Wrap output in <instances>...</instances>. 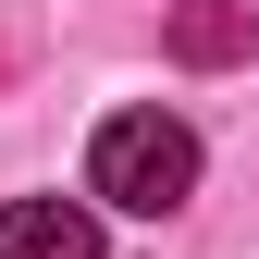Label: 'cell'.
Wrapping results in <instances>:
<instances>
[{
	"instance_id": "6da1fadb",
	"label": "cell",
	"mask_w": 259,
	"mask_h": 259,
	"mask_svg": "<svg viewBox=\"0 0 259 259\" xmlns=\"http://www.w3.org/2000/svg\"><path fill=\"white\" fill-rule=\"evenodd\" d=\"M87 198H99V210H136V222L185 210V198H198V136H185L173 111H111L99 136H87Z\"/></svg>"
},
{
	"instance_id": "7a4b0ae2",
	"label": "cell",
	"mask_w": 259,
	"mask_h": 259,
	"mask_svg": "<svg viewBox=\"0 0 259 259\" xmlns=\"http://www.w3.org/2000/svg\"><path fill=\"white\" fill-rule=\"evenodd\" d=\"M0 259H99V210L87 198H13L0 210Z\"/></svg>"
},
{
	"instance_id": "3957f363",
	"label": "cell",
	"mask_w": 259,
	"mask_h": 259,
	"mask_svg": "<svg viewBox=\"0 0 259 259\" xmlns=\"http://www.w3.org/2000/svg\"><path fill=\"white\" fill-rule=\"evenodd\" d=\"M259 50V0H173V62H198V74H222V62Z\"/></svg>"
}]
</instances>
